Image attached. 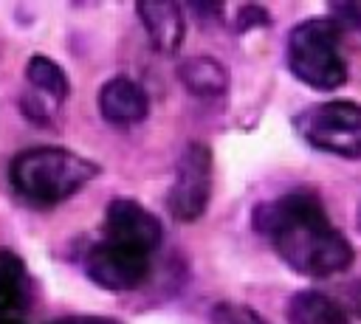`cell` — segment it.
I'll list each match as a JSON object with an SVG mask.
<instances>
[{
	"instance_id": "cell-20",
	"label": "cell",
	"mask_w": 361,
	"mask_h": 324,
	"mask_svg": "<svg viewBox=\"0 0 361 324\" xmlns=\"http://www.w3.org/2000/svg\"><path fill=\"white\" fill-rule=\"evenodd\" d=\"M358 228H361V208H358Z\"/></svg>"
},
{
	"instance_id": "cell-15",
	"label": "cell",
	"mask_w": 361,
	"mask_h": 324,
	"mask_svg": "<svg viewBox=\"0 0 361 324\" xmlns=\"http://www.w3.org/2000/svg\"><path fill=\"white\" fill-rule=\"evenodd\" d=\"M330 20L336 23V28L361 31V0L333 3V6H330Z\"/></svg>"
},
{
	"instance_id": "cell-12",
	"label": "cell",
	"mask_w": 361,
	"mask_h": 324,
	"mask_svg": "<svg viewBox=\"0 0 361 324\" xmlns=\"http://www.w3.org/2000/svg\"><path fill=\"white\" fill-rule=\"evenodd\" d=\"M347 316L350 313L341 307L338 299L319 290H302L288 301L290 324H350Z\"/></svg>"
},
{
	"instance_id": "cell-7",
	"label": "cell",
	"mask_w": 361,
	"mask_h": 324,
	"mask_svg": "<svg viewBox=\"0 0 361 324\" xmlns=\"http://www.w3.org/2000/svg\"><path fill=\"white\" fill-rule=\"evenodd\" d=\"M104 237L133 245L138 251L152 254L161 245V223L152 211H147L141 203L118 197L107 206V217H104Z\"/></svg>"
},
{
	"instance_id": "cell-16",
	"label": "cell",
	"mask_w": 361,
	"mask_h": 324,
	"mask_svg": "<svg viewBox=\"0 0 361 324\" xmlns=\"http://www.w3.org/2000/svg\"><path fill=\"white\" fill-rule=\"evenodd\" d=\"M257 25H268V14H265L262 8H257V6H243V8L237 11L234 28H237V31H245V28H257Z\"/></svg>"
},
{
	"instance_id": "cell-1",
	"label": "cell",
	"mask_w": 361,
	"mask_h": 324,
	"mask_svg": "<svg viewBox=\"0 0 361 324\" xmlns=\"http://www.w3.org/2000/svg\"><path fill=\"white\" fill-rule=\"evenodd\" d=\"M254 228L271 239L276 254L296 273L322 279L353 265V245L307 192L259 203L254 208Z\"/></svg>"
},
{
	"instance_id": "cell-14",
	"label": "cell",
	"mask_w": 361,
	"mask_h": 324,
	"mask_svg": "<svg viewBox=\"0 0 361 324\" xmlns=\"http://www.w3.org/2000/svg\"><path fill=\"white\" fill-rule=\"evenodd\" d=\"M209 324H265L254 310L234 304V301H223L212 310V321Z\"/></svg>"
},
{
	"instance_id": "cell-3",
	"label": "cell",
	"mask_w": 361,
	"mask_h": 324,
	"mask_svg": "<svg viewBox=\"0 0 361 324\" xmlns=\"http://www.w3.org/2000/svg\"><path fill=\"white\" fill-rule=\"evenodd\" d=\"M288 68L299 82L319 90H333L347 82V59L341 54L338 28L330 17L305 20L290 31Z\"/></svg>"
},
{
	"instance_id": "cell-10",
	"label": "cell",
	"mask_w": 361,
	"mask_h": 324,
	"mask_svg": "<svg viewBox=\"0 0 361 324\" xmlns=\"http://www.w3.org/2000/svg\"><path fill=\"white\" fill-rule=\"evenodd\" d=\"M149 39L155 42L158 51L164 54H175L183 42V34H186V20H183V11L178 3L172 0H144L135 6Z\"/></svg>"
},
{
	"instance_id": "cell-11",
	"label": "cell",
	"mask_w": 361,
	"mask_h": 324,
	"mask_svg": "<svg viewBox=\"0 0 361 324\" xmlns=\"http://www.w3.org/2000/svg\"><path fill=\"white\" fill-rule=\"evenodd\" d=\"M178 76L189 93L203 96V99H214V96H223L228 90V70L214 56L183 59L178 68Z\"/></svg>"
},
{
	"instance_id": "cell-4",
	"label": "cell",
	"mask_w": 361,
	"mask_h": 324,
	"mask_svg": "<svg viewBox=\"0 0 361 324\" xmlns=\"http://www.w3.org/2000/svg\"><path fill=\"white\" fill-rule=\"evenodd\" d=\"M293 127L310 147L361 161V104L344 99L322 101L302 110Z\"/></svg>"
},
{
	"instance_id": "cell-5",
	"label": "cell",
	"mask_w": 361,
	"mask_h": 324,
	"mask_svg": "<svg viewBox=\"0 0 361 324\" xmlns=\"http://www.w3.org/2000/svg\"><path fill=\"white\" fill-rule=\"evenodd\" d=\"M212 177H214V166H212L209 147L197 141L186 144L166 192V208L172 211L175 220L192 223L206 211L212 197Z\"/></svg>"
},
{
	"instance_id": "cell-2",
	"label": "cell",
	"mask_w": 361,
	"mask_h": 324,
	"mask_svg": "<svg viewBox=\"0 0 361 324\" xmlns=\"http://www.w3.org/2000/svg\"><path fill=\"white\" fill-rule=\"evenodd\" d=\"M99 175V163L62 147H34L8 166L14 192L31 206H59Z\"/></svg>"
},
{
	"instance_id": "cell-9",
	"label": "cell",
	"mask_w": 361,
	"mask_h": 324,
	"mask_svg": "<svg viewBox=\"0 0 361 324\" xmlns=\"http://www.w3.org/2000/svg\"><path fill=\"white\" fill-rule=\"evenodd\" d=\"M96 104L110 124H135V121H144L149 113V99L144 87L127 76H116L104 82L96 96Z\"/></svg>"
},
{
	"instance_id": "cell-6",
	"label": "cell",
	"mask_w": 361,
	"mask_h": 324,
	"mask_svg": "<svg viewBox=\"0 0 361 324\" xmlns=\"http://www.w3.org/2000/svg\"><path fill=\"white\" fill-rule=\"evenodd\" d=\"M85 270L104 290H113V293L135 290L138 285H144L149 273V254L104 237L87 251Z\"/></svg>"
},
{
	"instance_id": "cell-18",
	"label": "cell",
	"mask_w": 361,
	"mask_h": 324,
	"mask_svg": "<svg viewBox=\"0 0 361 324\" xmlns=\"http://www.w3.org/2000/svg\"><path fill=\"white\" fill-rule=\"evenodd\" d=\"M56 324H118L113 318H102V316H73V318H62Z\"/></svg>"
},
{
	"instance_id": "cell-17",
	"label": "cell",
	"mask_w": 361,
	"mask_h": 324,
	"mask_svg": "<svg viewBox=\"0 0 361 324\" xmlns=\"http://www.w3.org/2000/svg\"><path fill=\"white\" fill-rule=\"evenodd\" d=\"M341 307H344L347 313L361 316V279L350 282V285L341 290Z\"/></svg>"
},
{
	"instance_id": "cell-19",
	"label": "cell",
	"mask_w": 361,
	"mask_h": 324,
	"mask_svg": "<svg viewBox=\"0 0 361 324\" xmlns=\"http://www.w3.org/2000/svg\"><path fill=\"white\" fill-rule=\"evenodd\" d=\"M0 324H23V321H17V318H11V316H6V318H0Z\"/></svg>"
},
{
	"instance_id": "cell-8",
	"label": "cell",
	"mask_w": 361,
	"mask_h": 324,
	"mask_svg": "<svg viewBox=\"0 0 361 324\" xmlns=\"http://www.w3.org/2000/svg\"><path fill=\"white\" fill-rule=\"evenodd\" d=\"M28 93L23 96V110L28 118L48 121L54 107H59L68 96V76L65 70L48 56H31L25 65Z\"/></svg>"
},
{
	"instance_id": "cell-13",
	"label": "cell",
	"mask_w": 361,
	"mask_h": 324,
	"mask_svg": "<svg viewBox=\"0 0 361 324\" xmlns=\"http://www.w3.org/2000/svg\"><path fill=\"white\" fill-rule=\"evenodd\" d=\"M28 287L25 262L14 251L0 248V318L17 313L28 301Z\"/></svg>"
}]
</instances>
